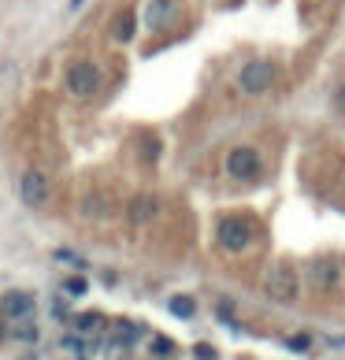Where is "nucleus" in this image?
I'll list each match as a JSON object with an SVG mask.
<instances>
[{
    "label": "nucleus",
    "mask_w": 345,
    "mask_h": 360,
    "mask_svg": "<svg viewBox=\"0 0 345 360\" xmlns=\"http://www.w3.org/2000/svg\"><path fill=\"white\" fill-rule=\"evenodd\" d=\"M63 82H67V93L74 101H89L93 93L100 89V71H97V63H89V60H74L67 75H63Z\"/></svg>",
    "instance_id": "f257e3e1"
},
{
    "label": "nucleus",
    "mask_w": 345,
    "mask_h": 360,
    "mask_svg": "<svg viewBox=\"0 0 345 360\" xmlns=\"http://www.w3.org/2000/svg\"><path fill=\"white\" fill-rule=\"evenodd\" d=\"M216 238L227 252H242V249H249V242H253V223L242 219V216H227V219H219Z\"/></svg>",
    "instance_id": "f03ea898"
},
{
    "label": "nucleus",
    "mask_w": 345,
    "mask_h": 360,
    "mask_svg": "<svg viewBox=\"0 0 345 360\" xmlns=\"http://www.w3.org/2000/svg\"><path fill=\"white\" fill-rule=\"evenodd\" d=\"M237 86H242V93H249V97H256V93H268V89L275 86V63H268V60L245 63L242 75H237Z\"/></svg>",
    "instance_id": "7ed1b4c3"
},
{
    "label": "nucleus",
    "mask_w": 345,
    "mask_h": 360,
    "mask_svg": "<svg viewBox=\"0 0 345 360\" xmlns=\"http://www.w3.org/2000/svg\"><path fill=\"white\" fill-rule=\"evenodd\" d=\"M227 175L230 179H242V182H253L260 175V153L253 145H237V149L227 153Z\"/></svg>",
    "instance_id": "20e7f679"
},
{
    "label": "nucleus",
    "mask_w": 345,
    "mask_h": 360,
    "mask_svg": "<svg viewBox=\"0 0 345 360\" xmlns=\"http://www.w3.org/2000/svg\"><path fill=\"white\" fill-rule=\"evenodd\" d=\"M19 197H22L26 208H45L48 205V179H45V171L26 167L22 179H19Z\"/></svg>",
    "instance_id": "39448f33"
},
{
    "label": "nucleus",
    "mask_w": 345,
    "mask_h": 360,
    "mask_svg": "<svg viewBox=\"0 0 345 360\" xmlns=\"http://www.w3.org/2000/svg\"><path fill=\"white\" fill-rule=\"evenodd\" d=\"M268 297L271 301H282V304H289V301H297V271L294 268H286V264H278V268H271L268 271Z\"/></svg>",
    "instance_id": "423d86ee"
},
{
    "label": "nucleus",
    "mask_w": 345,
    "mask_h": 360,
    "mask_svg": "<svg viewBox=\"0 0 345 360\" xmlns=\"http://www.w3.org/2000/svg\"><path fill=\"white\" fill-rule=\"evenodd\" d=\"M156 212H160V201L149 197V193H138L134 201H130V208H126V219L134 223V226H145V223L156 219Z\"/></svg>",
    "instance_id": "0eeeda50"
},
{
    "label": "nucleus",
    "mask_w": 345,
    "mask_h": 360,
    "mask_svg": "<svg viewBox=\"0 0 345 360\" xmlns=\"http://www.w3.org/2000/svg\"><path fill=\"white\" fill-rule=\"evenodd\" d=\"M338 278H341L338 260H315L312 268H308V283H312L315 290H330V286H338Z\"/></svg>",
    "instance_id": "6e6552de"
},
{
    "label": "nucleus",
    "mask_w": 345,
    "mask_h": 360,
    "mask_svg": "<svg viewBox=\"0 0 345 360\" xmlns=\"http://www.w3.org/2000/svg\"><path fill=\"white\" fill-rule=\"evenodd\" d=\"M34 312V293H4V301H0V316H8V319H26Z\"/></svg>",
    "instance_id": "1a4fd4ad"
},
{
    "label": "nucleus",
    "mask_w": 345,
    "mask_h": 360,
    "mask_svg": "<svg viewBox=\"0 0 345 360\" xmlns=\"http://www.w3.org/2000/svg\"><path fill=\"white\" fill-rule=\"evenodd\" d=\"M175 11H178L175 0H149V8H145V26H149V30H164V26L175 19Z\"/></svg>",
    "instance_id": "9d476101"
},
{
    "label": "nucleus",
    "mask_w": 345,
    "mask_h": 360,
    "mask_svg": "<svg viewBox=\"0 0 345 360\" xmlns=\"http://www.w3.org/2000/svg\"><path fill=\"white\" fill-rule=\"evenodd\" d=\"M134 26H138V15L134 11H123V15H115V22H112V37L115 41H130V37H134Z\"/></svg>",
    "instance_id": "9b49d317"
},
{
    "label": "nucleus",
    "mask_w": 345,
    "mask_h": 360,
    "mask_svg": "<svg viewBox=\"0 0 345 360\" xmlns=\"http://www.w3.org/2000/svg\"><path fill=\"white\" fill-rule=\"evenodd\" d=\"M78 335H97V330L104 327V316L100 312H86V316H78Z\"/></svg>",
    "instance_id": "f8f14e48"
},
{
    "label": "nucleus",
    "mask_w": 345,
    "mask_h": 360,
    "mask_svg": "<svg viewBox=\"0 0 345 360\" xmlns=\"http://www.w3.org/2000/svg\"><path fill=\"white\" fill-rule=\"evenodd\" d=\"M167 309L175 312L178 319H193V312H197V304H193V297H182V293H178V297H171V304H167Z\"/></svg>",
    "instance_id": "ddd939ff"
},
{
    "label": "nucleus",
    "mask_w": 345,
    "mask_h": 360,
    "mask_svg": "<svg viewBox=\"0 0 345 360\" xmlns=\"http://www.w3.org/2000/svg\"><path fill=\"white\" fill-rule=\"evenodd\" d=\"M63 290H67L71 297H82L89 286H86V278H82V275H74V278H67V283H63Z\"/></svg>",
    "instance_id": "4468645a"
},
{
    "label": "nucleus",
    "mask_w": 345,
    "mask_h": 360,
    "mask_svg": "<svg viewBox=\"0 0 345 360\" xmlns=\"http://www.w3.org/2000/svg\"><path fill=\"white\" fill-rule=\"evenodd\" d=\"M56 260H60V264H74V268H86V264L78 260V257H74L71 249H56Z\"/></svg>",
    "instance_id": "2eb2a0df"
},
{
    "label": "nucleus",
    "mask_w": 345,
    "mask_h": 360,
    "mask_svg": "<svg viewBox=\"0 0 345 360\" xmlns=\"http://www.w3.org/2000/svg\"><path fill=\"white\" fill-rule=\"evenodd\" d=\"M152 349H156V356H167L171 349H175V345H171L167 338H152Z\"/></svg>",
    "instance_id": "dca6fc26"
},
{
    "label": "nucleus",
    "mask_w": 345,
    "mask_h": 360,
    "mask_svg": "<svg viewBox=\"0 0 345 360\" xmlns=\"http://www.w3.org/2000/svg\"><path fill=\"white\" fill-rule=\"evenodd\" d=\"M15 338H22V342H37V327H19V330H15Z\"/></svg>",
    "instance_id": "f3484780"
},
{
    "label": "nucleus",
    "mask_w": 345,
    "mask_h": 360,
    "mask_svg": "<svg viewBox=\"0 0 345 360\" xmlns=\"http://www.w3.org/2000/svg\"><path fill=\"white\" fill-rule=\"evenodd\" d=\"M197 360H216V349H211V345H197Z\"/></svg>",
    "instance_id": "a211bd4d"
},
{
    "label": "nucleus",
    "mask_w": 345,
    "mask_h": 360,
    "mask_svg": "<svg viewBox=\"0 0 345 360\" xmlns=\"http://www.w3.org/2000/svg\"><path fill=\"white\" fill-rule=\"evenodd\" d=\"M289 349H308V338L297 335V338H289Z\"/></svg>",
    "instance_id": "6ab92c4d"
},
{
    "label": "nucleus",
    "mask_w": 345,
    "mask_h": 360,
    "mask_svg": "<svg viewBox=\"0 0 345 360\" xmlns=\"http://www.w3.org/2000/svg\"><path fill=\"white\" fill-rule=\"evenodd\" d=\"M334 104H338V108H341V112H345V86H341V89H338V97H334Z\"/></svg>",
    "instance_id": "aec40b11"
},
{
    "label": "nucleus",
    "mask_w": 345,
    "mask_h": 360,
    "mask_svg": "<svg viewBox=\"0 0 345 360\" xmlns=\"http://www.w3.org/2000/svg\"><path fill=\"white\" fill-rule=\"evenodd\" d=\"M78 8H82V0H71V11H78Z\"/></svg>",
    "instance_id": "412c9836"
}]
</instances>
